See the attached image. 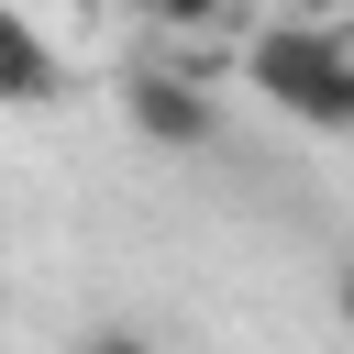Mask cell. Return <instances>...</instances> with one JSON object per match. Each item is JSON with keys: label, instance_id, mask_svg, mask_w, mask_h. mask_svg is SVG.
Wrapping results in <instances>:
<instances>
[{"label": "cell", "instance_id": "3", "mask_svg": "<svg viewBox=\"0 0 354 354\" xmlns=\"http://www.w3.org/2000/svg\"><path fill=\"white\" fill-rule=\"evenodd\" d=\"M0 100L11 111H55L66 100V55H55V33L33 11H0Z\"/></svg>", "mask_w": 354, "mask_h": 354}, {"label": "cell", "instance_id": "4", "mask_svg": "<svg viewBox=\"0 0 354 354\" xmlns=\"http://www.w3.org/2000/svg\"><path fill=\"white\" fill-rule=\"evenodd\" d=\"M133 11H144L155 33H210V22H232L243 0H133Z\"/></svg>", "mask_w": 354, "mask_h": 354}, {"label": "cell", "instance_id": "6", "mask_svg": "<svg viewBox=\"0 0 354 354\" xmlns=\"http://www.w3.org/2000/svg\"><path fill=\"white\" fill-rule=\"evenodd\" d=\"M332 321H343V332H354V254H343V266H332Z\"/></svg>", "mask_w": 354, "mask_h": 354}, {"label": "cell", "instance_id": "1", "mask_svg": "<svg viewBox=\"0 0 354 354\" xmlns=\"http://www.w3.org/2000/svg\"><path fill=\"white\" fill-rule=\"evenodd\" d=\"M243 88H254L277 122H299V133H321V144H354V22H343L332 0L266 11V22L243 33Z\"/></svg>", "mask_w": 354, "mask_h": 354}, {"label": "cell", "instance_id": "2", "mask_svg": "<svg viewBox=\"0 0 354 354\" xmlns=\"http://www.w3.org/2000/svg\"><path fill=\"white\" fill-rule=\"evenodd\" d=\"M111 100H122L133 144H155V155H221V100H210L188 66H166V55H133V66L111 77Z\"/></svg>", "mask_w": 354, "mask_h": 354}, {"label": "cell", "instance_id": "5", "mask_svg": "<svg viewBox=\"0 0 354 354\" xmlns=\"http://www.w3.org/2000/svg\"><path fill=\"white\" fill-rule=\"evenodd\" d=\"M77 354H155V343H144V332H122V321H100V332H88Z\"/></svg>", "mask_w": 354, "mask_h": 354}]
</instances>
